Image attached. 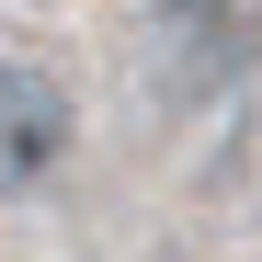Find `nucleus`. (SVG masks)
I'll list each match as a JSON object with an SVG mask.
<instances>
[{"label":"nucleus","mask_w":262,"mask_h":262,"mask_svg":"<svg viewBox=\"0 0 262 262\" xmlns=\"http://www.w3.org/2000/svg\"><path fill=\"white\" fill-rule=\"evenodd\" d=\"M148 69H160L171 103H216L251 69V23L228 12V0H160L148 12Z\"/></svg>","instance_id":"2"},{"label":"nucleus","mask_w":262,"mask_h":262,"mask_svg":"<svg viewBox=\"0 0 262 262\" xmlns=\"http://www.w3.org/2000/svg\"><path fill=\"white\" fill-rule=\"evenodd\" d=\"M69 148H80L69 80L34 69V57H0V205H12V194H46Z\"/></svg>","instance_id":"1"}]
</instances>
